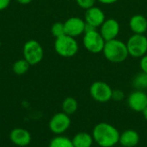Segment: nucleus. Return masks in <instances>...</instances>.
<instances>
[{
  "label": "nucleus",
  "mask_w": 147,
  "mask_h": 147,
  "mask_svg": "<svg viewBox=\"0 0 147 147\" xmlns=\"http://www.w3.org/2000/svg\"><path fill=\"white\" fill-rule=\"evenodd\" d=\"M121 133L113 125L106 122H100L95 126L92 131L94 142L100 147H113L120 140Z\"/></svg>",
  "instance_id": "f257e3e1"
},
{
  "label": "nucleus",
  "mask_w": 147,
  "mask_h": 147,
  "mask_svg": "<svg viewBox=\"0 0 147 147\" xmlns=\"http://www.w3.org/2000/svg\"><path fill=\"white\" fill-rule=\"evenodd\" d=\"M102 53L107 60L115 64L124 62L129 56L127 43L118 39L106 41Z\"/></svg>",
  "instance_id": "f03ea898"
},
{
  "label": "nucleus",
  "mask_w": 147,
  "mask_h": 147,
  "mask_svg": "<svg viewBox=\"0 0 147 147\" xmlns=\"http://www.w3.org/2000/svg\"><path fill=\"white\" fill-rule=\"evenodd\" d=\"M53 46L55 52L64 58H71L75 56L79 48L76 39L67 34L56 38Z\"/></svg>",
  "instance_id": "7ed1b4c3"
},
{
  "label": "nucleus",
  "mask_w": 147,
  "mask_h": 147,
  "mask_svg": "<svg viewBox=\"0 0 147 147\" xmlns=\"http://www.w3.org/2000/svg\"><path fill=\"white\" fill-rule=\"evenodd\" d=\"M22 54L23 59L30 65H35L41 62L44 57V50L39 41L29 40L26 41L23 46Z\"/></svg>",
  "instance_id": "20e7f679"
},
{
  "label": "nucleus",
  "mask_w": 147,
  "mask_h": 147,
  "mask_svg": "<svg viewBox=\"0 0 147 147\" xmlns=\"http://www.w3.org/2000/svg\"><path fill=\"white\" fill-rule=\"evenodd\" d=\"M105 43V40L103 39L100 32H98L96 29L88 31L84 34V47L87 51H89L91 53H102Z\"/></svg>",
  "instance_id": "39448f33"
},
{
  "label": "nucleus",
  "mask_w": 147,
  "mask_h": 147,
  "mask_svg": "<svg viewBox=\"0 0 147 147\" xmlns=\"http://www.w3.org/2000/svg\"><path fill=\"white\" fill-rule=\"evenodd\" d=\"M129 56L141 58L147 53V37L145 34H134L127 41Z\"/></svg>",
  "instance_id": "423d86ee"
},
{
  "label": "nucleus",
  "mask_w": 147,
  "mask_h": 147,
  "mask_svg": "<svg viewBox=\"0 0 147 147\" xmlns=\"http://www.w3.org/2000/svg\"><path fill=\"white\" fill-rule=\"evenodd\" d=\"M113 90L109 84L103 81H96L90 87V96L97 102L104 103L112 100Z\"/></svg>",
  "instance_id": "0eeeda50"
},
{
  "label": "nucleus",
  "mask_w": 147,
  "mask_h": 147,
  "mask_svg": "<svg viewBox=\"0 0 147 147\" xmlns=\"http://www.w3.org/2000/svg\"><path fill=\"white\" fill-rule=\"evenodd\" d=\"M71 123V121L70 115L64 112H59L52 116L49 121L48 127L53 134L56 135H62L70 128Z\"/></svg>",
  "instance_id": "6e6552de"
},
{
  "label": "nucleus",
  "mask_w": 147,
  "mask_h": 147,
  "mask_svg": "<svg viewBox=\"0 0 147 147\" xmlns=\"http://www.w3.org/2000/svg\"><path fill=\"white\" fill-rule=\"evenodd\" d=\"M85 21L78 16H72L68 18L65 22V34L76 38L84 34L85 31Z\"/></svg>",
  "instance_id": "1a4fd4ad"
},
{
  "label": "nucleus",
  "mask_w": 147,
  "mask_h": 147,
  "mask_svg": "<svg viewBox=\"0 0 147 147\" xmlns=\"http://www.w3.org/2000/svg\"><path fill=\"white\" fill-rule=\"evenodd\" d=\"M121 30L120 23L114 18H109L100 27V34L105 40V41L116 39Z\"/></svg>",
  "instance_id": "9d476101"
},
{
  "label": "nucleus",
  "mask_w": 147,
  "mask_h": 147,
  "mask_svg": "<svg viewBox=\"0 0 147 147\" xmlns=\"http://www.w3.org/2000/svg\"><path fill=\"white\" fill-rule=\"evenodd\" d=\"M128 107L135 112H142L147 107V93L143 90H134L127 97Z\"/></svg>",
  "instance_id": "9b49d317"
},
{
  "label": "nucleus",
  "mask_w": 147,
  "mask_h": 147,
  "mask_svg": "<svg viewBox=\"0 0 147 147\" xmlns=\"http://www.w3.org/2000/svg\"><path fill=\"white\" fill-rule=\"evenodd\" d=\"M106 20L104 12L98 7L93 6L86 9L84 14V21L88 25L92 26L95 28L101 27V25Z\"/></svg>",
  "instance_id": "f8f14e48"
},
{
  "label": "nucleus",
  "mask_w": 147,
  "mask_h": 147,
  "mask_svg": "<svg viewBox=\"0 0 147 147\" xmlns=\"http://www.w3.org/2000/svg\"><path fill=\"white\" fill-rule=\"evenodd\" d=\"M9 140L15 146L24 147L30 144L32 137L28 130L21 127H16L9 134Z\"/></svg>",
  "instance_id": "ddd939ff"
},
{
  "label": "nucleus",
  "mask_w": 147,
  "mask_h": 147,
  "mask_svg": "<svg viewBox=\"0 0 147 147\" xmlns=\"http://www.w3.org/2000/svg\"><path fill=\"white\" fill-rule=\"evenodd\" d=\"M129 28L134 34H144L147 31V19L140 14L133 16L129 21Z\"/></svg>",
  "instance_id": "4468645a"
},
{
  "label": "nucleus",
  "mask_w": 147,
  "mask_h": 147,
  "mask_svg": "<svg viewBox=\"0 0 147 147\" xmlns=\"http://www.w3.org/2000/svg\"><path fill=\"white\" fill-rule=\"evenodd\" d=\"M140 137L137 131L127 129L121 134L119 143L124 147H135L140 143Z\"/></svg>",
  "instance_id": "2eb2a0df"
},
{
  "label": "nucleus",
  "mask_w": 147,
  "mask_h": 147,
  "mask_svg": "<svg viewBox=\"0 0 147 147\" xmlns=\"http://www.w3.org/2000/svg\"><path fill=\"white\" fill-rule=\"evenodd\" d=\"M71 140L74 147H91L94 143L92 134L86 132L76 134Z\"/></svg>",
  "instance_id": "dca6fc26"
},
{
  "label": "nucleus",
  "mask_w": 147,
  "mask_h": 147,
  "mask_svg": "<svg viewBox=\"0 0 147 147\" xmlns=\"http://www.w3.org/2000/svg\"><path fill=\"white\" fill-rule=\"evenodd\" d=\"M132 86L136 90L146 91L147 90V73L143 71L137 73L132 80Z\"/></svg>",
  "instance_id": "f3484780"
},
{
  "label": "nucleus",
  "mask_w": 147,
  "mask_h": 147,
  "mask_svg": "<svg viewBox=\"0 0 147 147\" xmlns=\"http://www.w3.org/2000/svg\"><path fill=\"white\" fill-rule=\"evenodd\" d=\"M78 101L71 96L66 97L62 102V112L68 115H71L75 114L78 110Z\"/></svg>",
  "instance_id": "a211bd4d"
},
{
  "label": "nucleus",
  "mask_w": 147,
  "mask_h": 147,
  "mask_svg": "<svg viewBox=\"0 0 147 147\" xmlns=\"http://www.w3.org/2000/svg\"><path fill=\"white\" fill-rule=\"evenodd\" d=\"M48 147H74L72 140L63 135H57L51 140Z\"/></svg>",
  "instance_id": "6ab92c4d"
},
{
  "label": "nucleus",
  "mask_w": 147,
  "mask_h": 147,
  "mask_svg": "<svg viewBox=\"0 0 147 147\" xmlns=\"http://www.w3.org/2000/svg\"><path fill=\"white\" fill-rule=\"evenodd\" d=\"M29 66H30V65L24 59H22L16 60L13 64V65H12V71H13V72L16 75L22 76V75H24L28 71Z\"/></svg>",
  "instance_id": "aec40b11"
},
{
  "label": "nucleus",
  "mask_w": 147,
  "mask_h": 147,
  "mask_svg": "<svg viewBox=\"0 0 147 147\" xmlns=\"http://www.w3.org/2000/svg\"><path fill=\"white\" fill-rule=\"evenodd\" d=\"M51 33L53 34V37L56 38H59L64 34H65V26H64V22H55L53 24L52 28H51Z\"/></svg>",
  "instance_id": "412c9836"
},
{
  "label": "nucleus",
  "mask_w": 147,
  "mask_h": 147,
  "mask_svg": "<svg viewBox=\"0 0 147 147\" xmlns=\"http://www.w3.org/2000/svg\"><path fill=\"white\" fill-rule=\"evenodd\" d=\"M96 2V0H76L77 4L80 8H82L85 10L95 6Z\"/></svg>",
  "instance_id": "4be33fe9"
},
{
  "label": "nucleus",
  "mask_w": 147,
  "mask_h": 147,
  "mask_svg": "<svg viewBox=\"0 0 147 147\" xmlns=\"http://www.w3.org/2000/svg\"><path fill=\"white\" fill-rule=\"evenodd\" d=\"M125 99V93L121 90H113L112 100L115 102H121Z\"/></svg>",
  "instance_id": "5701e85b"
},
{
  "label": "nucleus",
  "mask_w": 147,
  "mask_h": 147,
  "mask_svg": "<svg viewBox=\"0 0 147 147\" xmlns=\"http://www.w3.org/2000/svg\"><path fill=\"white\" fill-rule=\"evenodd\" d=\"M140 66L141 71L147 73V53L140 58Z\"/></svg>",
  "instance_id": "b1692460"
},
{
  "label": "nucleus",
  "mask_w": 147,
  "mask_h": 147,
  "mask_svg": "<svg viewBox=\"0 0 147 147\" xmlns=\"http://www.w3.org/2000/svg\"><path fill=\"white\" fill-rule=\"evenodd\" d=\"M11 0H0V11L7 9L10 3Z\"/></svg>",
  "instance_id": "393cba45"
},
{
  "label": "nucleus",
  "mask_w": 147,
  "mask_h": 147,
  "mask_svg": "<svg viewBox=\"0 0 147 147\" xmlns=\"http://www.w3.org/2000/svg\"><path fill=\"white\" fill-rule=\"evenodd\" d=\"M99 3H102V4H113L116 2H118L119 0H96Z\"/></svg>",
  "instance_id": "a878e982"
},
{
  "label": "nucleus",
  "mask_w": 147,
  "mask_h": 147,
  "mask_svg": "<svg viewBox=\"0 0 147 147\" xmlns=\"http://www.w3.org/2000/svg\"><path fill=\"white\" fill-rule=\"evenodd\" d=\"M33 0H16L17 3H21V4H28L29 3H31Z\"/></svg>",
  "instance_id": "bb28decb"
},
{
  "label": "nucleus",
  "mask_w": 147,
  "mask_h": 147,
  "mask_svg": "<svg viewBox=\"0 0 147 147\" xmlns=\"http://www.w3.org/2000/svg\"><path fill=\"white\" fill-rule=\"evenodd\" d=\"M142 114H143V116H144V119L147 121V107L142 111Z\"/></svg>",
  "instance_id": "cd10ccee"
},
{
  "label": "nucleus",
  "mask_w": 147,
  "mask_h": 147,
  "mask_svg": "<svg viewBox=\"0 0 147 147\" xmlns=\"http://www.w3.org/2000/svg\"><path fill=\"white\" fill-rule=\"evenodd\" d=\"M146 93H147V90H146Z\"/></svg>",
  "instance_id": "c85d7f7f"
}]
</instances>
